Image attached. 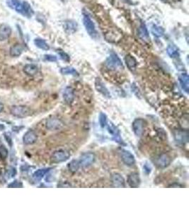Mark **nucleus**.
<instances>
[{"instance_id": "nucleus-1", "label": "nucleus", "mask_w": 189, "mask_h": 212, "mask_svg": "<svg viewBox=\"0 0 189 212\" xmlns=\"http://www.w3.org/2000/svg\"><path fill=\"white\" fill-rule=\"evenodd\" d=\"M106 65L108 69L111 70H117L122 68V63L118 55L115 53L110 54L106 61Z\"/></svg>"}, {"instance_id": "nucleus-2", "label": "nucleus", "mask_w": 189, "mask_h": 212, "mask_svg": "<svg viewBox=\"0 0 189 212\" xmlns=\"http://www.w3.org/2000/svg\"><path fill=\"white\" fill-rule=\"evenodd\" d=\"M11 113L15 117L23 118L31 115V110L26 106L17 105L14 106L11 109Z\"/></svg>"}, {"instance_id": "nucleus-3", "label": "nucleus", "mask_w": 189, "mask_h": 212, "mask_svg": "<svg viewBox=\"0 0 189 212\" xmlns=\"http://www.w3.org/2000/svg\"><path fill=\"white\" fill-rule=\"evenodd\" d=\"M83 22L84 27H85L86 31L89 33L90 36L95 38L97 36V31H96L95 25H94V22L91 21V19L88 17L87 15H84L83 18Z\"/></svg>"}, {"instance_id": "nucleus-4", "label": "nucleus", "mask_w": 189, "mask_h": 212, "mask_svg": "<svg viewBox=\"0 0 189 212\" xmlns=\"http://www.w3.org/2000/svg\"><path fill=\"white\" fill-rule=\"evenodd\" d=\"M70 156L69 152L65 150H58L53 153L52 155V161L54 163H61L69 159Z\"/></svg>"}, {"instance_id": "nucleus-5", "label": "nucleus", "mask_w": 189, "mask_h": 212, "mask_svg": "<svg viewBox=\"0 0 189 212\" xmlns=\"http://www.w3.org/2000/svg\"><path fill=\"white\" fill-rule=\"evenodd\" d=\"M95 161V156L92 153H85L82 154L79 160V165L82 167H88Z\"/></svg>"}, {"instance_id": "nucleus-6", "label": "nucleus", "mask_w": 189, "mask_h": 212, "mask_svg": "<svg viewBox=\"0 0 189 212\" xmlns=\"http://www.w3.org/2000/svg\"><path fill=\"white\" fill-rule=\"evenodd\" d=\"M132 130L135 135L138 137H141L144 133V121L142 119H135L132 125Z\"/></svg>"}, {"instance_id": "nucleus-7", "label": "nucleus", "mask_w": 189, "mask_h": 212, "mask_svg": "<svg viewBox=\"0 0 189 212\" xmlns=\"http://www.w3.org/2000/svg\"><path fill=\"white\" fill-rule=\"evenodd\" d=\"M120 156L123 163L128 166H132L135 163V159L132 155V153H130L129 151L127 150H122L120 153Z\"/></svg>"}, {"instance_id": "nucleus-8", "label": "nucleus", "mask_w": 189, "mask_h": 212, "mask_svg": "<svg viewBox=\"0 0 189 212\" xmlns=\"http://www.w3.org/2000/svg\"><path fill=\"white\" fill-rule=\"evenodd\" d=\"M95 88L96 91L99 92L100 93H101L104 96H105L108 98H110V93L108 91L107 88L106 87L105 84L104 83V82L102 81V80L100 78H96L95 81Z\"/></svg>"}, {"instance_id": "nucleus-9", "label": "nucleus", "mask_w": 189, "mask_h": 212, "mask_svg": "<svg viewBox=\"0 0 189 212\" xmlns=\"http://www.w3.org/2000/svg\"><path fill=\"white\" fill-rule=\"evenodd\" d=\"M64 124L57 118H50L46 122V127L49 130H57L63 127Z\"/></svg>"}, {"instance_id": "nucleus-10", "label": "nucleus", "mask_w": 189, "mask_h": 212, "mask_svg": "<svg viewBox=\"0 0 189 212\" xmlns=\"http://www.w3.org/2000/svg\"><path fill=\"white\" fill-rule=\"evenodd\" d=\"M171 162H172V159L167 154H162L156 159L155 163L159 168H164L170 165Z\"/></svg>"}, {"instance_id": "nucleus-11", "label": "nucleus", "mask_w": 189, "mask_h": 212, "mask_svg": "<svg viewBox=\"0 0 189 212\" xmlns=\"http://www.w3.org/2000/svg\"><path fill=\"white\" fill-rule=\"evenodd\" d=\"M111 183L115 187H125V181L123 177L119 173H113L111 175Z\"/></svg>"}, {"instance_id": "nucleus-12", "label": "nucleus", "mask_w": 189, "mask_h": 212, "mask_svg": "<svg viewBox=\"0 0 189 212\" xmlns=\"http://www.w3.org/2000/svg\"><path fill=\"white\" fill-rule=\"evenodd\" d=\"M38 139V136L36 133L33 130L28 131L25 134L23 137V141L25 144L31 145L33 144L34 143L36 142Z\"/></svg>"}, {"instance_id": "nucleus-13", "label": "nucleus", "mask_w": 189, "mask_h": 212, "mask_svg": "<svg viewBox=\"0 0 189 212\" xmlns=\"http://www.w3.org/2000/svg\"><path fill=\"white\" fill-rule=\"evenodd\" d=\"M127 183L128 185L131 187H138L140 184V178L139 174L132 173L128 175Z\"/></svg>"}, {"instance_id": "nucleus-14", "label": "nucleus", "mask_w": 189, "mask_h": 212, "mask_svg": "<svg viewBox=\"0 0 189 212\" xmlns=\"http://www.w3.org/2000/svg\"><path fill=\"white\" fill-rule=\"evenodd\" d=\"M11 34V29L8 25L3 24L0 26V41H4L9 38Z\"/></svg>"}, {"instance_id": "nucleus-15", "label": "nucleus", "mask_w": 189, "mask_h": 212, "mask_svg": "<svg viewBox=\"0 0 189 212\" xmlns=\"http://www.w3.org/2000/svg\"><path fill=\"white\" fill-rule=\"evenodd\" d=\"M138 35L140 38L144 42H149L150 40V35H149L147 29L144 23H142L138 29Z\"/></svg>"}, {"instance_id": "nucleus-16", "label": "nucleus", "mask_w": 189, "mask_h": 212, "mask_svg": "<svg viewBox=\"0 0 189 212\" xmlns=\"http://www.w3.org/2000/svg\"><path fill=\"white\" fill-rule=\"evenodd\" d=\"M180 84L181 86V88L184 89V91L186 93H188L189 91V83H188V75L186 73H183L178 77Z\"/></svg>"}, {"instance_id": "nucleus-17", "label": "nucleus", "mask_w": 189, "mask_h": 212, "mask_svg": "<svg viewBox=\"0 0 189 212\" xmlns=\"http://www.w3.org/2000/svg\"><path fill=\"white\" fill-rule=\"evenodd\" d=\"M108 132L111 134L113 136L114 139L116 141H117L118 143H122V139L120 137V133L118 129L116 128L115 126L113 125L112 123H110L109 125H108Z\"/></svg>"}, {"instance_id": "nucleus-18", "label": "nucleus", "mask_w": 189, "mask_h": 212, "mask_svg": "<svg viewBox=\"0 0 189 212\" xmlns=\"http://www.w3.org/2000/svg\"><path fill=\"white\" fill-rule=\"evenodd\" d=\"M74 91L72 90V88L67 87L65 89V91L63 92V98L66 103L68 104L72 103L74 101Z\"/></svg>"}, {"instance_id": "nucleus-19", "label": "nucleus", "mask_w": 189, "mask_h": 212, "mask_svg": "<svg viewBox=\"0 0 189 212\" xmlns=\"http://www.w3.org/2000/svg\"><path fill=\"white\" fill-rule=\"evenodd\" d=\"M23 71L28 76L33 77L38 73L39 68H38L37 66L33 65V64H29V65H26L23 67Z\"/></svg>"}, {"instance_id": "nucleus-20", "label": "nucleus", "mask_w": 189, "mask_h": 212, "mask_svg": "<svg viewBox=\"0 0 189 212\" xmlns=\"http://www.w3.org/2000/svg\"><path fill=\"white\" fill-rule=\"evenodd\" d=\"M125 62L126 65L128 67V69L131 71H135L136 69L138 62H137L136 59L132 57V56L128 55L125 57Z\"/></svg>"}, {"instance_id": "nucleus-21", "label": "nucleus", "mask_w": 189, "mask_h": 212, "mask_svg": "<svg viewBox=\"0 0 189 212\" xmlns=\"http://www.w3.org/2000/svg\"><path fill=\"white\" fill-rule=\"evenodd\" d=\"M23 51V47L21 45L17 44V45H14L13 47H11L10 49V55L12 57H19L22 54Z\"/></svg>"}, {"instance_id": "nucleus-22", "label": "nucleus", "mask_w": 189, "mask_h": 212, "mask_svg": "<svg viewBox=\"0 0 189 212\" xmlns=\"http://www.w3.org/2000/svg\"><path fill=\"white\" fill-rule=\"evenodd\" d=\"M168 55L172 58H176L179 56V52H178V47L174 45H169L166 48Z\"/></svg>"}, {"instance_id": "nucleus-23", "label": "nucleus", "mask_w": 189, "mask_h": 212, "mask_svg": "<svg viewBox=\"0 0 189 212\" xmlns=\"http://www.w3.org/2000/svg\"><path fill=\"white\" fill-rule=\"evenodd\" d=\"M50 168H43L38 170V171H36L35 173H33V179L36 181L41 180V179L45 176L46 173L50 171Z\"/></svg>"}, {"instance_id": "nucleus-24", "label": "nucleus", "mask_w": 189, "mask_h": 212, "mask_svg": "<svg viewBox=\"0 0 189 212\" xmlns=\"http://www.w3.org/2000/svg\"><path fill=\"white\" fill-rule=\"evenodd\" d=\"M34 43L38 47L43 50H48L50 49L49 45L44 40L41 38H36L34 40Z\"/></svg>"}, {"instance_id": "nucleus-25", "label": "nucleus", "mask_w": 189, "mask_h": 212, "mask_svg": "<svg viewBox=\"0 0 189 212\" xmlns=\"http://www.w3.org/2000/svg\"><path fill=\"white\" fill-rule=\"evenodd\" d=\"M77 24L74 21H68L65 23V29L66 31L70 33H74V32L77 31Z\"/></svg>"}, {"instance_id": "nucleus-26", "label": "nucleus", "mask_w": 189, "mask_h": 212, "mask_svg": "<svg viewBox=\"0 0 189 212\" xmlns=\"http://www.w3.org/2000/svg\"><path fill=\"white\" fill-rule=\"evenodd\" d=\"M152 33L155 37L160 38L162 37L164 34V30L163 28L161 26H159L154 25L152 27Z\"/></svg>"}, {"instance_id": "nucleus-27", "label": "nucleus", "mask_w": 189, "mask_h": 212, "mask_svg": "<svg viewBox=\"0 0 189 212\" xmlns=\"http://www.w3.org/2000/svg\"><path fill=\"white\" fill-rule=\"evenodd\" d=\"M80 167L79 162L77 160H72V161L68 164V168L72 173H76Z\"/></svg>"}, {"instance_id": "nucleus-28", "label": "nucleus", "mask_w": 189, "mask_h": 212, "mask_svg": "<svg viewBox=\"0 0 189 212\" xmlns=\"http://www.w3.org/2000/svg\"><path fill=\"white\" fill-rule=\"evenodd\" d=\"M60 72L62 74L65 75H72V76H78V72L77 70L74 69L73 67H64L62 68L60 70Z\"/></svg>"}, {"instance_id": "nucleus-29", "label": "nucleus", "mask_w": 189, "mask_h": 212, "mask_svg": "<svg viewBox=\"0 0 189 212\" xmlns=\"http://www.w3.org/2000/svg\"><path fill=\"white\" fill-rule=\"evenodd\" d=\"M22 8H23V11L29 17H31L33 14V11L31 7V6L26 2H23L22 4Z\"/></svg>"}, {"instance_id": "nucleus-30", "label": "nucleus", "mask_w": 189, "mask_h": 212, "mask_svg": "<svg viewBox=\"0 0 189 212\" xmlns=\"http://www.w3.org/2000/svg\"><path fill=\"white\" fill-rule=\"evenodd\" d=\"M175 138L178 142H184V141H188V135L186 133L178 132L175 134Z\"/></svg>"}, {"instance_id": "nucleus-31", "label": "nucleus", "mask_w": 189, "mask_h": 212, "mask_svg": "<svg viewBox=\"0 0 189 212\" xmlns=\"http://www.w3.org/2000/svg\"><path fill=\"white\" fill-rule=\"evenodd\" d=\"M98 120H99L101 127H106V125H107V116H106L105 113H101L99 115V117H98Z\"/></svg>"}, {"instance_id": "nucleus-32", "label": "nucleus", "mask_w": 189, "mask_h": 212, "mask_svg": "<svg viewBox=\"0 0 189 212\" xmlns=\"http://www.w3.org/2000/svg\"><path fill=\"white\" fill-rule=\"evenodd\" d=\"M12 5L14 7L15 9L17 10L18 12L22 13L23 11V8H22V5L20 2L19 0H11Z\"/></svg>"}, {"instance_id": "nucleus-33", "label": "nucleus", "mask_w": 189, "mask_h": 212, "mask_svg": "<svg viewBox=\"0 0 189 212\" xmlns=\"http://www.w3.org/2000/svg\"><path fill=\"white\" fill-rule=\"evenodd\" d=\"M8 154V151L6 148L4 146L0 147V159H5L7 158Z\"/></svg>"}, {"instance_id": "nucleus-34", "label": "nucleus", "mask_w": 189, "mask_h": 212, "mask_svg": "<svg viewBox=\"0 0 189 212\" xmlns=\"http://www.w3.org/2000/svg\"><path fill=\"white\" fill-rule=\"evenodd\" d=\"M17 174V171H16L15 168H11L9 170H8L7 172V174H6V176L7 177V178H11V177H14Z\"/></svg>"}, {"instance_id": "nucleus-35", "label": "nucleus", "mask_w": 189, "mask_h": 212, "mask_svg": "<svg viewBox=\"0 0 189 212\" xmlns=\"http://www.w3.org/2000/svg\"><path fill=\"white\" fill-rule=\"evenodd\" d=\"M58 54H59L60 56V57H61L64 61L67 62H70V56L68 55L67 53H65V52L60 50V51L58 52Z\"/></svg>"}, {"instance_id": "nucleus-36", "label": "nucleus", "mask_w": 189, "mask_h": 212, "mask_svg": "<svg viewBox=\"0 0 189 212\" xmlns=\"http://www.w3.org/2000/svg\"><path fill=\"white\" fill-rule=\"evenodd\" d=\"M45 59L47 61H49V62H56L57 60V57L55 55H45Z\"/></svg>"}, {"instance_id": "nucleus-37", "label": "nucleus", "mask_w": 189, "mask_h": 212, "mask_svg": "<svg viewBox=\"0 0 189 212\" xmlns=\"http://www.w3.org/2000/svg\"><path fill=\"white\" fill-rule=\"evenodd\" d=\"M22 183H20L19 181L15 180L14 181L13 183L10 184L9 185V187H22Z\"/></svg>"}, {"instance_id": "nucleus-38", "label": "nucleus", "mask_w": 189, "mask_h": 212, "mask_svg": "<svg viewBox=\"0 0 189 212\" xmlns=\"http://www.w3.org/2000/svg\"><path fill=\"white\" fill-rule=\"evenodd\" d=\"M3 109H4V105L2 102H0V113L3 111Z\"/></svg>"}, {"instance_id": "nucleus-39", "label": "nucleus", "mask_w": 189, "mask_h": 212, "mask_svg": "<svg viewBox=\"0 0 189 212\" xmlns=\"http://www.w3.org/2000/svg\"><path fill=\"white\" fill-rule=\"evenodd\" d=\"M162 1H166V0H162Z\"/></svg>"}]
</instances>
